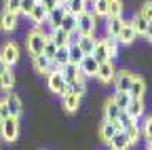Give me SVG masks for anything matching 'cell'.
<instances>
[{"label":"cell","instance_id":"4fadbf2b","mask_svg":"<svg viewBox=\"0 0 152 150\" xmlns=\"http://www.w3.org/2000/svg\"><path fill=\"white\" fill-rule=\"evenodd\" d=\"M118 133V125L116 123H108V121H104L102 125H99V138L106 142V144H110V140Z\"/></svg>","mask_w":152,"mask_h":150},{"label":"cell","instance_id":"3957f363","mask_svg":"<svg viewBox=\"0 0 152 150\" xmlns=\"http://www.w3.org/2000/svg\"><path fill=\"white\" fill-rule=\"evenodd\" d=\"M95 28H97V23H95V15H91V13H80L78 17H76V32H78L80 36H91V34H95Z\"/></svg>","mask_w":152,"mask_h":150},{"label":"cell","instance_id":"7c38bea8","mask_svg":"<svg viewBox=\"0 0 152 150\" xmlns=\"http://www.w3.org/2000/svg\"><path fill=\"white\" fill-rule=\"evenodd\" d=\"M144 93H146V83H144V78L135 76L131 87H129V97L131 100H144Z\"/></svg>","mask_w":152,"mask_h":150},{"label":"cell","instance_id":"44dd1931","mask_svg":"<svg viewBox=\"0 0 152 150\" xmlns=\"http://www.w3.org/2000/svg\"><path fill=\"white\" fill-rule=\"evenodd\" d=\"M61 102H64V108L68 112H76L80 108V95H74V93H66V95H61Z\"/></svg>","mask_w":152,"mask_h":150},{"label":"cell","instance_id":"f1b7e54d","mask_svg":"<svg viewBox=\"0 0 152 150\" xmlns=\"http://www.w3.org/2000/svg\"><path fill=\"white\" fill-rule=\"evenodd\" d=\"M59 30H64L66 34L74 32V30H76V15L66 13V15H64V19H61V23H59Z\"/></svg>","mask_w":152,"mask_h":150},{"label":"cell","instance_id":"30bf717a","mask_svg":"<svg viewBox=\"0 0 152 150\" xmlns=\"http://www.w3.org/2000/svg\"><path fill=\"white\" fill-rule=\"evenodd\" d=\"M4 104H7L9 112H11V116L19 119V114H21V110H23V104H21V100H19V95H17V93L9 91L7 95H4Z\"/></svg>","mask_w":152,"mask_h":150},{"label":"cell","instance_id":"8992f818","mask_svg":"<svg viewBox=\"0 0 152 150\" xmlns=\"http://www.w3.org/2000/svg\"><path fill=\"white\" fill-rule=\"evenodd\" d=\"M104 85H108V83H112L114 80V76H116V68H114V61H104V64H99L97 66V74H95Z\"/></svg>","mask_w":152,"mask_h":150},{"label":"cell","instance_id":"74e56055","mask_svg":"<svg viewBox=\"0 0 152 150\" xmlns=\"http://www.w3.org/2000/svg\"><path fill=\"white\" fill-rule=\"evenodd\" d=\"M133 123H135V121H133L129 114H127V112L123 110L121 112V114H118V119H116V125H118V131H125L129 125H133Z\"/></svg>","mask_w":152,"mask_h":150},{"label":"cell","instance_id":"83f0119b","mask_svg":"<svg viewBox=\"0 0 152 150\" xmlns=\"http://www.w3.org/2000/svg\"><path fill=\"white\" fill-rule=\"evenodd\" d=\"M93 57H95V61L97 64H104V61H110L108 59V51H106V47H104V42L102 40H97L95 42V49H93Z\"/></svg>","mask_w":152,"mask_h":150},{"label":"cell","instance_id":"f907efd6","mask_svg":"<svg viewBox=\"0 0 152 150\" xmlns=\"http://www.w3.org/2000/svg\"><path fill=\"white\" fill-rule=\"evenodd\" d=\"M36 2H40V0H36Z\"/></svg>","mask_w":152,"mask_h":150},{"label":"cell","instance_id":"4316f807","mask_svg":"<svg viewBox=\"0 0 152 150\" xmlns=\"http://www.w3.org/2000/svg\"><path fill=\"white\" fill-rule=\"evenodd\" d=\"M85 57V53L78 49V45H68V61L74 64V66H78Z\"/></svg>","mask_w":152,"mask_h":150},{"label":"cell","instance_id":"836d02e7","mask_svg":"<svg viewBox=\"0 0 152 150\" xmlns=\"http://www.w3.org/2000/svg\"><path fill=\"white\" fill-rule=\"evenodd\" d=\"M123 15V0H110L108 2V19Z\"/></svg>","mask_w":152,"mask_h":150},{"label":"cell","instance_id":"7dc6e473","mask_svg":"<svg viewBox=\"0 0 152 150\" xmlns=\"http://www.w3.org/2000/svg\"><path fill=\"white\" fill-rule=\"evenodd\" d=\"M7 70H9V66L4 64V59H2V57H0V76H2V74H4Z\"/></svg>","mask_w":152,"mask_h":150},{"label":"cell","instance_id":"2e32d148","mask_svg":"<svg viewBox=\"0 0 152 150\" xmlns=\"http://www.w3.org/2000/svg\"><path fill=\"white\" fill-rule=\"evenodd\" d=\"M125 112H127V114H129L133 121H137V119L144 114V100H131Z\"/></svg>","mask_w":152,"mask_h":150},{"label":"cell","instance_id":"ac0fdd59","mask_svg":"<svg viewBox=\"0 0 152 150\" xmlns=\"http://www.w3.org/2000/svg\"><path fill=\"white\" fill-rule=\"evenodd\" d=\"M108 146H110L112 150H129V148H131V146H129V140H127V135H125V131H118V133L110 140Z\"/></svg>","mask_w":152,"mask_h":150},{"label":"cell","instance_id":"7bdbcfd3","mask_svg":"<svg viewBox=\"0 0 152 150\" xmlns=\"http://www.w3.org/2000/svg\"><path fill=\"white\" fill-rule=\"evenodd\" d=\"M36 7V0H21V9H19V13L23 15H30V11Z\"/></svg>","mask_w":152,"mask_h":150},{"label":"cell","instance_id":"603a6c76","mask_svg":"<svg viewBox=\"0 0 152 150\" xmlns=\"http://www.w3.org/2000/svg\"><path fill=\"white\" fill-rule=\"evenodd\" d=\"M102 42H104V47L108 51V59L114 61V57L118 55V40L112 38V36H106V38H102Z\"/></svg>","mask_w":152,"mask_h":150},{"label":"cell","instance_id":"b9f144b4","mask_svg":"<svg viewBox=\"0 0 152 150\" xmlns=\"http://www.w3.org/2000/svg\"><path fill=\"white\" fill-rule=\"evenodd\" d=\"M19 9H21V0H4V11L19 15Z\"/></svg>","mask_w":152,"mask_h":150},{"label":"cell","instance_id":"e575fe53","mask_svg":"<svg viewBox=\"0 0 152 150\" xmlns=\"http://www.w3.org/2000/svg\"><path fill=\"white\" fill-rule=\"evenodd\" d=\"M68 93H74V95H80L85 93V76H78L74 83H68Z\"/></svg>","mask_w":152,"mask_h":150},{"label":"cell","instance_id":"ba28073f","mask_svg":"<svg viewBox=\"0 0 152 150\" xmlns=\"http://www.w3.org/2000/svg\"><path fill=\"white\" fill-rule=\"evenodd\" d=\"M97 66H99V64L95 61L93 55H85L83 61L78 64V72H80V76H85V78L95 76V74H97Z\"/></svg>","mask_w":152,"mask_h":150},{"label":"cell","instance_id":"d6a6232c","mask_svg":"<svg viewBox=\"0 0 152 150\" xmlns=\"http://www.w3.org/2000/svg\"><path fill=\"white\" fill-rule=\"evenodd\" d=\"M129 23H131V28H133V30H135V34H137V36H144V32H146V26H148V21L144 19V17H142L140 13H137L135 17H133V19H131Z\"/></svg>","mask_w":152,"mask_h":150},{"label":"cell","instance_id":"5bb4252c","mask_svg":"<svg viewBox=\"0 0 152 150\" xmlns=\"http://www.w3.org/2000/svg\"><path fill=\"white\" fill-rule=\"evenodd\" d=\"M59 74H61V78L66 80V85H68V83H74L76 78L80 76L78 66H74V64H66V66H61V68H59Z\"/></svg>","mask_w":152,"mask_h":150},{"label":"cell","instance_id":"60d3db41","mask_svg":"<svg viewBox=\"0 0 152 150\" xmlns=\"http://www.w3.org/2000/svg\"><path fill=\"white\" fill-rule=\"evenodd\" d=\"M140 127H142V138H146V142L152 140V116H148L146 123L140 125Z\"/></svg>","mask_w":152,"mask_h":150},{"label":"cell","instance_id":"4dcf8cb0","mask_svg":"<svg viewBox=\"0 0 152 150\" xmlns=\"http://www.w3.org/2000/svg\"><path fill=\"white\" fill-rule=\"evenodd\" d=\"M112 102L116 104L121 110H127V106H129L131 97H129V93H127V91H116V93L112 95Z\"/></svg>","mask_w":152,"mask_h":150},{"label":"cell","instance_id":"ab89813d","mask_svg":"<svg viewBox=\"0 0 152 150\" xmlns=\"http://www.w3.org/2000/svg\"><path fill=\"white\" fill-rule=\"evenodd\" d=\"M55 51H57V47L47 38V42H45V49H42V55L49 59V61H53V57H55Z\"/></svg>","mask_w":152,"mask_h":150},{"label":"cell","instance_id":"ee69618b","mask_svg":"<svg viewBox=\"0 0 152 150\" xmlns=\"http://www.w3.org/2000/svg\"><path fill=\"white\" fill-rule=\"evenodd\" d=\"M9 116H11V112H9L4 100H0V121H4V119H9Z\"/></svg>","mask_w":152,"mask_h":150},{"label":"cell","instance_id":"484cf974","mask_svg":"<svg viewBox=\"0 0 152 150\" xmlns=\"http://www.w3.org/2000/svg\"><path fill=\"white\" fill-rule=\"evenodd\" d=\"M32 61H34V70H36V72H40V74H49V66H51V61L45 57L42 53H40V55H34Z\"/></svg>","mask_w":152,"mask_h":150},{"label":"cell","instance_id":"8d00e7d4","mask_svg":"<svg viewBox=\"0 0 152 150\" xmlns=\"http://www.w3.org/2000/svg\"><path fill=\"white\" fill-rule=\"evenodd\" d=\"M53 64H57V68H61V66L70 64V61H68V47H59V49L55 51V57H53Z\"/></svg>","mask_w":152,"mask_h":150},{"label":"cell","instance_id":"8fae6325","mask_svg":"<svg viewBox=\"0 0 152 150\" xmlns=\"http://www.w3.org/2000/svg\"><path fill=\"white\" fill-rule=\"evenodd\" d=\"M17 23H19V15H17V13H9V11H4L2 15H0V28H2L4 32H13V30H17Z\"/></svg>","mask_w":152,"mask_h":150},{"label":"cell","instance_id":"9a60e30c","mask_svg":"<svg viewBox=\"0 0 152 150\" xmlns=\"http://www.w3.org/2000/svg\"><path fill=\"white\" fill-rule=\"evenodd\" d=\"M125 135H127V140H129V146H135V144L140 142V138H142V127H140V123L135 121L133 125H129V127L125 129Z\"/></svg>","mask_w":152,"mask_h":150},{"label":"cell","instance_id":"bcb514c9","mask_svg":"<svg viewBox=\"0 0 152 150\" xmlns=\"http://www.w3.org/2000/svg\"><path fill=\"white\" fill-rule=\"evenodd\" d=\"M144 38L152 42V23H148V26H146V32H144Z\"/></svg>","mask_w":152,"mask_h":150},{"label":"cell","instance_id":"1f68e13d","mask_svg":"<svg viewBox=\"0 0 152 150\" xmlns=\"http://www.w3.org/2000/svg\"><path fill=\"white\" fill-rule=\"evenodd\" d=\"M13 85H15V74H13V70L9 68L2 76H0V89H4V91L9 93V91L13 89Z\"/></svg>","mask_w":152,"mask_h":150},{"label":"cell","instance_id":"7402d4cb","mask_svg":"<svg viewBox=\"0 0 152 150\" xmlns=\"http://www.w3.org/2000/svg\"><path fill=\"white\" fill-rule=\"evenodd\" d=\"M28 17H30V19H32L36 26H40V23H45V21H47V11H45V7H42L40 2H36V7L30 11V15H28Z\"/></svg>","mask_w":152,"mask_h":150},{"label":"cell","instance_id":"9c48e42d","mask_svg":"<svg viewBox=\"0 0 152 150\" xmlns=\"http://www.w3.org/2000/svg\"><path fill=\"white\" fill-rule=\"evenodd\" d=\"M133 78H135V74H131L129 70H121L116 72V76H114V87H116V91H127L129 93V87L133 83Z\"/></svg>","mask_w":152,"mask_h":150},{"label":"cell","instance_id":"e0dca14e","mask_svg":"<svg viewBox=\"0 0 152 150\" xmlns=\"http://www.w3.org/2000/svg\"><path fill=\"white\" fill-rule=\"evenodd\" d=\"M121 112H123V110H121L116 104H114L112 100H108V102H106V108H104V119H106L108 123H116V119H118Z\"/></svg>","mask_w":152,"mask_h":150},{"label":"cell","instance_id":"f546056e","mask_svg":"<svg viewBox=\"0 0 152 150\" xmlns=\"http://www.w3.org/2000/svg\"><path fill=\"white\" fill-rule=\"evenodd\" d=\"M66 11L78 17L80 13H85V0H66Z\"/></svg>","mask_w":152,"mask_h":150},{"label":"cell","instance_id":"f35d334b","mask_svg":"<svg viewBox=\"0 0 152 150\" xmlns=\"http://www.w3.org/2000/svg\"><path fill=\"white\" fill-rule=\"evenodd\" d=\"M140 15L144 17V19H146L148 23H152V0H148V2H144V4H142Z\"/></svg>","mask_w":152,"mask_h":150},{"label":"cell","instance_id":"f6af8a7d","mask_svg":"<svg viewBox=\"0 0 152 150\" xmlns=\"http://www.w3.org/2000/svg\"><path fill=\"white\" fill-rule=\"evenodd\" d=\"M40 4L45 7V11H47V13H51V11L57 7V0H40Z\"/></svg>","mask_w":152,"mask_h":150},{"label":"cell","instance_id":"d4e9b609","mask_svg":"<svg viewBox=\"0 0 152 150\" xmlns=\"http://www.w3.org/2000/svg\"><path fill=\"white\" fill-rule=\"evenodd\" d=\"M49 40H51L57 49H59V47H68V34H66L64 30L57 28V30H53V32L49 34Z\"/></svg>","mask_w":152,"mask_h":150},{"label":"cell","instance_id":"7a4b0ae2","mask_svg":"<svg viewBox=\"0 0 152 150\" xmlns=\"http://www.w3.org/2000/svg\"><path fill=\"white\" fill-rule=\"evenodd\" d=\"M0 135L4 142H15L19 135V119L9 116L4 121H0Z\"/></svg>","mask_w":152,"mask_h":150},{"label":"cell","instance_id":"ffe728a7","mask_svg":"<svg viewBox=\"0 0 152 150\" xmlns=\"http://www.w3.org/2000/svg\"><path fill=\"white\" fill-rule=\"evenodd\" d=\"M135 36H137V34H135V30L131 28V23H125L123 30H121V34L116 36V40H118V45H121V42H123V45H131L133 40H135Z\"/></svg>","mask_w":152,"mask_h":150},{"label":"cell","instance_id":"52a82bcc","mask_svg":"<svg viewBox=\"0 0 152 150\" xmlns=\"http://www.w3.org/2000/svg\"><path fill=\"white\" fill-rule=\"evenodd\" d=\"M66 13H68V11H66V2H57V7H55L51 13H47V23L51 26V30H57V28H59V23H61V19H64Z\"/></svg>","mask_w":152,"mask_h":150},{"label":"cell","instance_id":"277c9868","mask_svg":"<svg viewBox=\"0 0 152 150\" xmlns=\"http://www.w3.org/2000/svg\"><path fill=\"white\" fill-rule=\"evenodd\" d=\"M47 87H49V91L57 93V95H66V93H68V85H66V80L61 78L59 72L47 74Z\"/></svg>","mask_w":152,"mask_h":150},{"label":"cell","instance_id":"6da1fadb","mask_svg":"<svg viewBox=\"0 0 152 150\" xmlns=\"http://www.w3.org/2000/svg\"><path fill=\"white\" fill-rule=\"evenodd\" d=\"M47 38L49 36L36 26V30H32L30 34H28V40H26V45H28V51H30V55L34 57V55H40L42 53V49H45V42H47Z\"/></svg>","mask_w":152,"mask_h":150},{"label":"cell","instance_id":"d6986e66","mask_svg":"<svg viewBox=\"0 0 152 150\" xmlns=\"http://www.w3.org/2000/svg\"><path fill=\"white\" fill-rule=\"evenodd\" d=\"M125 21L123 17H114V19H108V26H106V36H112V38H116V36L121 34Z\"/></svg>","mask_w":152,"mask_h":150},{"label":"cell","instance_id":"5b68a950","mask_svg":"<svg viewBox=\"0 0 152 150\" xmlns=\"http://www.w3.org/2000/svg\"><path fill=\"white\" fill-rule=\"evenodd\" d=\"M0 57L4 59V64H7L9 68H13V66L19 61V47H17V42H13V40L4 42L2 51H0Z\"/></svg>","mask_w":152,"mask_h":150},{"label":"cell","instance_id":"c3c4849f","mask_svg":"<svg viewBox=\"0 0 152 150\" xmlns=\"http://www.w3.org/2000/svg\"><path fill=\"white\" fill-rule=\"evenodd\" d=\"M146 150H152V140H148V142H146Z\"/></svg>","mask_w":152,"mask_h":150},{"label":"cell","instance_id":"cb8c5ba5","mask_svg":"<svg viewBox=\"0 0 152 150\" xmlns=\"http://www.w3.org/2000/svg\"><path fill=\"white\" fill-rule=\"evenodd\" d=\"M95 42H97L95 34H91V36H80V40H78V49H80L85 55H91V53H93V49H95Z\"/></svg>","mask_w":152,"mask_h":150},{"label":"cell","instance_id":"681fc988","mask_svg":"<svg viewBox=\"0 0 152 150\" xmlns=\"http://www.w3.org/2000/svg\"><path fill=\"white\" fill-rule=\"evenodd\" d=\"M57 2H66V0H57Z\"/></svg>","mask_w":152,"mask_h":150},{"label":"cell","instance_id":"d590c367","mask_svg":"<svg viewBox=\"0 0 152 150\" xmlns=\"http://www.w3.org/2000/svg\"><path fill=\"white\" fill-rule=\"evenodd\" d=\"M108 2L110 0H93V15L95 17H108Z\"/></svg>","mask_w":152,"mask_h":150}]
</instances>
